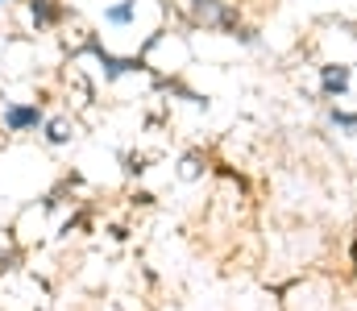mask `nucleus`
<instances>
[{
    "label": "nucleus",
    "mask_w": 357,
    "mask_h": 311,
    "mask_svg": "<svg viewBox=\"0 0 357 311\" xmlns=\"http://www.w3.org/2000/svg\"><path fill=\"white\" fill-rule=\"evenodd\" d=\"M349 88H354V67L349 63H324L320 67V92L328 100H341Z\"/></svg>",
    "instance_id": "f257e3e1"
},
{
    "label": "nucleus",
    "mask_w": 357,
    "mask_h": 311,
    "mask_svg": "<svg viewBox=\"0 0 357 311\" xmlns=\"http://www.w3.org/2000/svg\"><path fill=\"white\" fill-rule=\"evenodd\" d=\"M46 120V112L38 104H4V129L8 133H33Z\"/></svg>",
    "instance_id": "f03ea898"
},
{
    "label": "nucleus",
    "mask_w": 357,
    "mask_h": 311,
    "mask_svg": "<svg viewBox=\"0 0 357 311\" xmlns=\"http://www.w3.org/2000/svg\"><path fill=\"white\" fill-rule=\"evenodd\" d=\"M91 54L100 58L104 79H121V75H129V71H142V67H146V58H116V54H108V50H104V46H96V42H91Z\"/></svg>",
    "instance_id": "7ed1b4c3"
},
{
    "label": "nucleus",
    "mask_w": 357,
    "mask_h": 311,
    "mask_svg": "<svg viewBox=\"0 0 357 311\" xmlns=\"http://www.w3.org/2000/svg\"><path fill=\"white\" fill-rule=\"evenodd\" d=\"M133 21H137V0H121V4H108V8H104V25L125 29V25H133Z\"/></svg>",
    "instance_id": "20e7f679"
},
{
    "label": "nucleus",
    "mask_w": 357,
    "mask_h": 311,
    "mask_svg": "<svg viewBox=\"0 0 357 311\" xmlns=\"http://www.w3.org/2000/svg\"><path fill=\"white\" fill-rule=\"evenodd\" d=\"M29 17H33L38 29H50L63 17V8H59V0H29Z\"/></svg>",
    "instance_id": "39448f33"
},
{
    "label": "nucleus",
    "mask_w": 357,
    "mask_h": 311,
    "mask_svg": "<svg viewBox=\"0 0 357 311\" xmlns=\"http://www.w3.org/2000/svg\"><path fill=\"white\" fill-rule=\"evenodd\" d=\"M46 141H50V145H67V141H71L67 120H50V125H46Z\"/></svg>",
    "instance_id": "423d86ee"
},
{
    "label": "nucleus",
    "mask_w": 357,
    "mask_h": 311,
    "mask_svg": "<svg viewBox=\"0 0 357 311\" xmlns=\"http://www.w3.org/2000/svg\"><path fill=\"white\" fill-rule=\"evenodd\" d=\"M199 4H204V0H191V8H199Z\"/></svg>",
    "instance_id": "0eeeda50"
},
{
    "label": "nucleus",
    "mask_w": 357,
    "mask_h": 311,
    "mask_svg": "<svg viewBox=\"0 0 357 311\" xmlns=\"http://www.w3.org/2000/svg\"><path fill=\"white\" fill-rule=\"evenodd\" d=\"M354 262H357V241H354Z\"/></svg>",
    "instance_id": "6e6552de"
}]
</instances>
